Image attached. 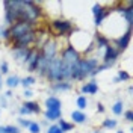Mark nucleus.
Returning a JSON list of instances; mask_svg holds the SVG:
<instances>
[{
    "instance_id": "nucleus-13",
    "label": "nucleus",
    "mask_w": 133,
    "mask_h": 133,
    "mask_svg": "<svg viewBox=\"0 0 133 133\" xmlns=\"http://www.w3.org/2000/svg\"><path fill=\"white\" fill-rule=\"evenodd\" d=\"M130 39H132V29H129V30H125L123 35H119V36H116L115 39H114V47H115L118 51H119V55L125 51V50L129 49V44H130Z\"/></svg>"
},
{
    "instance_id": "nucleus-43",
    "label": "nucleus",
    "mask_w": 133,
    "mask_h": 133,
    "mask_svg": "<svg viewBox=\"0 0 133 133\" xmlns=\"http://www.w3.org/2000/svg\"><path fill=\"white\" fill-rule=\"evenodd\" d=\"M92 133H101V132H98V130H95V132H92Z\"/></svg>"
},
{
    "instance_id": "nucleus-12",
    "label": "nucleus",
    "mask_w": 133,
    "mask_h": 133,
    "mask_svg": "<svg viewBox=\"0 0 133 133\" xmlns=\"http://www.w3.org/2000/svg\"><path fill=\"white\" fill-rule=\"evenodd\" d=\"M92 41H94V51L98 55V59H100L101 55H103V51H104V49L110 44V39H109L106 35H103L101 32H97L94 35Z\"/></svg>"
},
{
    "instance_id": "nucleus-4",
    "label": "nucleus",
    "mask_w": 133,
    "mask_h": 133,
    "mask_svg": "<svg viewBox=\"0 0 133 133\" xmlns=\"http://www.w3.org/2000/svg\"><path fill=\"white\" fill-rule=\"evenodd\" d=\"M59 56V42L55 38H47V41L39 47V62H38V68L36 73L39 77L45 76V70L49 64L55 58Z\"/></svg>"
},
{
    "instance_id": "nucleus-35",
    "label": "nucleus",
    "mask_w": 133,
    "mask_h": 133,
    "mask_svg": "<svg viewBox=\"0 0 133 133\" xmlns=\"http://www.w3.org/2000/svg\"><path fill=\"white\" fill-rule=\"evenodd\" d=\"M124 118H125V121H127V123H132V121H133V112L130 110V109L124 112Z\"/></svg>"
},
{
    "instance_id": "nucleus-15",
    "label": "nucleus",
    "mask_w": 133,
    "mask_h": 133,
    "mask_svg": "<svg viewBox=\"0 0 133 133\" xmlns=\"http://www.w3.org/2000/svg\"><path fill=\"white\" fill-rule=\"evenodd\" d=\"M80 92H82V95H94V94H97L98 92V83L95 82L94 79L89 80V82L83 83L82 86H80Z\"/></svg>"
},
{
    "instance_id": "nucleus-33",
    "label": "nucleus",
    "mask_w": 133,
    "mask_h": 133,
    "mask_svg": "<svg viewBox=\"0 0 133 133\" xmlns=\"http://www.w3.org/2000/svg\"><path fill=\"white\" fill-rule=\"evenodd\" d=\"M45 133H62V130H61L59 125L55 123V124H50L49 127H47V132Z\"/></svg>"
},
{
    "instance_id": "nucleus-42",
    "label": "nucleus",
    "mask_w": 133,
    "mask_h": 133,
    "mask_svg": "<svg viewBox=\"0 0 133 133\" xmlns=\"http://www.w3.org/2000/svg\"><path fill=\"white\" fill-rule=\"evenodd\" d=\"M116 133H124V132H123V130H118V132H116Z\"/></svg>"
},
{
    "instance_id": "nucleus-24",
    "label": "nucleus",
    "mask_w": 133,
    "mask_h": 133,
    "mask_svg": "<svg viewBox=\"0 0 133 133\" xmlns=\"http://www.w3.org/2000/svg\"><path fill=\"white\" fill-rule=\"evenodd\" d=\"M112 112H114V115L119 116L124 114V101L123 100H118L114 103V106H112Z\"/></svg>"
},
{
    "instance_id": "nucleus-41",
    "label": "nucleus",
    "mask_w": 133,
    "mask_h": 133,
    "mask_svg": "<svg viewBox=\"0 0 133 133\" xmlns=\"http://www.w3.org/2000/svg\"><path fill=\"white\" fill-rule=\"evenodd\" d=\"M2 85H3V79H2V74H0V88H2Z\"/></svg>"
},
{
    "instance_id": "nucleus-36",
    "label": "nucleus",
    "mask_w": 133,
    "mask_h": 133,
    "mask_svg": "<svg viewBox=\"0 0 133 133\" xmlns=\"http://www.w3.org/2000/svg\"><path fill=\"white\" fill-rule=\"evenodd\" d=\"M0 108L2 109L8 108V98H6L5 95H0Z\"/></svg>"
},
{
    "instance_id": "nucleus-9",
    "label": "nucleus",
    "mask_w": 133,
    "mask_h": 133,
    "mask_svg": "<svg viewBox=\"0 0 133 133\" xmlns=\"http://www.w3.org/2000/svg\"><path fill=\"white\" fill-rule=\"evenodd\" d=\"M114 11L124 20V23L129 27H132V24H133V2L132 0L130 2H125L124 5H119Z\"/></svg>"
},
{
    "instance_id": "nucleus-40",
    "label": "nucleus",
    "mask_w": 133,
    "mask_h": 133,
    "mask_svg": "<svg viewBox=\"0 0 133 133\" xmlns=\"http://www.w3.org/2000/svg\"><path fill=\"white\" fill-rule=\"evenodd\" d=\"M0 133H6V130H5V125H0Z\"/></svg>"
},
{
    "instance_id": "nucleus-23",
    "label": "nucleus",
    "mask_w": 133,
    "mask_h": 133,
    "mask_svg": "<svg viewBox=\"0 0 133 133\" xmlns=\"http://www.w3.org/2000/svg\"><path fill=\"white\" fill-rule=\"evenodd\" d=\"M56 124L59 125V129L62 130V133H65V132H71V130L74 129V124H73V123H70V121H66V119H64V118L58 119V123H56Z\"/></svg>"
},
{
    "instance_id": "nucleus-32",
    "label": "nucleus",
    "mask_w": 133,
    "mask_h": 133,
    "mask_svg": "<svg viewBox=\"0 0 133 133\" xmlns=\"http://www.w3.org/2000/svg\"><path fill=\"white\" fill-rule=\"evenodd\" d=\"M5 130H6V133H21V129L18 125H14V124L5 125Z\"/></svg>"
},
{
    "instance_id": "nucleus-26",
    "label": "nucleus",
    "mask_w": 133,
    "mask_h": 133,
    "mask_svg": "<svg viewBox=\"0 0 133 133\" xmlns=\"http://www.w3.org/2000/svg\"><path fill=\"white\" fill-rule=\"evenodd\" d=\"M76 104H77V110H85V109L88 108V104H89V101H88V98L85 97V95H79L77 97V100H76Z\"/></svg>"
},
{
    "instance_id": "nucleus-37",
    "label": "nucleus",
    "mask_w": 133,
    "mask_h": 133,
    "mask_svg": "<svg viewBox=\"0 0 133 133\" xmlns=\"http://www.w3.org/2000/svg\"><path fill=\"white\" fill-rule=\"evenodd\" d=\"M23 97H24V98H32L33 97V92H32V89H24V92H23Z\"/></svg>"
},
{
    "instance_id": "nucleus-1",
    "label": "nucleus",
    "mask_w": 133,
    "mask_h": 133,
    "mask_svg": "<svg viewBox=\"0 0 133 133\" xmlns=\"http://www.w3.org/2000/svg\"><path fill=\"white\" fill-rule=\"evenodd\" d=\"M5 26H12L17 21L36 23L42 18L44 11L41 5L33 0H5Z\"/></svg>"
},
{
    "instance_id": "nucleus-17",
    "label": "nucleus",
    "mask_w": 133,
    "mask_h": 133,
    "mask_svg": "<svg viewBox=\"0 0 133 133\" xmlns=\"http://www.w3.org/2000/svg\"><path fill=\"white\" fill-rule=\"evenodd\" d=\"M73 88V83L71 82H58V83H51L50 85V89L53 92H66Z\"/></svg>"
},
{
    "instance_id": "nucleus-5",
    "label": "nucleus",
    "mask_w": 133,
    "mask_h": 133,
    "mask_svg": "<svg viewBox=\"0 0 133 133\" xmlns=\"http://www.w3.org/2000/svg\"><path fill=\"white\" fill-rule=\"evenodd\" d=\"M36 23H29V21H17L12 26H9V42L15 41L17 38L26 35L27 32H32L36 29Z\"/></svg>"
},
{
    "instance_id": "nucleus-30",
    "label": "nucleus",
    "mask_w": 133,
    "mask_h": 133,
    "mask_svg": "<svg viewBox=\"0 0 133 133\" xmlns=\"http://www.w3.org/2000/svg\"><path fill=\"white\" fill-rule=\"evenodd\" d=\"M17 123H18V127H20V129H21V127H23V129H29V125H30L32 121H30V119H26L23 116H20V118L17 119Z\"/></svg>"
},
{
    "instance_id": "nucleus-2",
    "label": "nucleus",
    "mask_w": 133,
    "mask_h": 133,
    "mask_svg": "<svg viewBox=\"0 0 133 133\" xmlns=\"http://www.w3.org/2000/svg\"><path fill=\"white\" fill-rule=\"evenodd\" d=\"M98 65L100 59L97 56H82L76 64L71 65V82H82L86 77H91Z\"/></svg>"
},
{
    "instance_id": "nucleus-28",
    "label": "nucleus",
    "mask_w": 133,
    "mask_h": 133,
    "mask_svg": "<svg viewBox=\"0 0 133 133\" xmlns=\"http://www.w3.org/2000/svg\"><path fill=\"white\" fill-rule=\"evenodd\" d=\"M0 39L3 41H9V29L8 26H0Z\"/></svg>"
},
{
    "instance_id": "nucleus-3",
    "label": "nucleus",
    "mask_w": 133,
    "mask_h": 133,
    "mask_svg": "<svg viewBox=\"0 0 133 133\" xmlns=\"http://www.w3.org/2000/svg\"><path fill=\"white\" fill-rule=\"evenodd\" d=\"M44 79H47L50 85L58 82H71V65H66L58 56L49 64Z\"/></svg>"
},
{
    "instance_id": "nucleus-14",
    "label": "nucleus",
    "mask_w": 133,
    "mask_h": 133,
    "mask_svg": "<svg viewBox=\"0 0 133 133\" xmlns=\"http://www.w3.org/2000/svg\"><path fill=\"white\" fill-rule=\"evenodd\" d=\"M38 62H39V49L36 47H32L29 50V55L24 61V65L27 68L29 73H35L36 68H38Z\"/></svg>"
},
{
    "instance_id": "nucleus-25",
    "label": "nucleus",
    "mask_w": 133,
    "mask_h": 133,
    "mask_svg": "<svg viewBox=\"0 0 133 133\" xmlns=\"http://www.w3.org/2000/svg\"><path fill=\"white\" fill-rule=\"evenodd\" d=\"M35 82H36V79H35L33 76H27L24 79H20V86H23L24 89H30V86H32Z\"/></svg>"
},
{
    "instance_id": "nucleus-20",
    "label": "nucleus",
    "mask_w": 133,
    "mask_h": 133,
    "mask_svg": "<svg viewBox=\"0 0 133 133\" xmlns=\"http://www.w3.org/2000/svg\"><path fill=\"white\" fill-rule=\"evenodd\" d=\"M21 106H23L24 109H27V110L30 112V115H33V114H41V108H39V104H38L36 101L27 100V101H24Z\"/></svg>"
},
{
    "instance_id": "nucleus-34",
    "label": "nucleus",
    "mask_w": 133,
    "mask_h": 133,
    "mask_svg": "<svg viewBox=\"0 0 133 133\" xmlns=\"http://www.w3.org/2000/svg\"><path fill=\"white\" fill-rule=\"evenodd\" d=\"M9 73V65L6 61H3V62H0V74H8Z\"/></svg>"
},
{
    "instance_id": "nucleus-11",
    "label": "nucleus",
    "mask_w": 133,
    "mask_h": 133,
    "mask_svg": "<svg viewBox=\"0 0 133 133\" xmlns=\"http://www.w3.org/2000/svg\"><path fill=\"white\" fill-rule=\"evenodd\" d=\"M114 12V9H109V8H104L103 5L100 3H95L92 6V15H94V24L100 27L103 24V21L106 20V17H109L110 14Z\"/></svg>"
},
{
    "instance_id": "nucleus-6",
    "label": "nucleus",
    "mask_w": 133,
    "mask_h": 133,
    "mask_svg": "<svg viewBox=\"0 0 133 133\" xmlns=\"http://www.w3.org/2000/svg\"><path fill=\"white\" fill-rule=\"evenodd\" d=\"M50 27L55 33L56 38H62V36H68L70 33H73L74 30V26L70 20H65V18H56L50 23Z\"/></svg>"
},
{
    "instance_id": "nucleus-10",
    "label": "nucleus",
    "mask_w": 133,
    "mask_h": 133,
    "mask_svg": "<svg viewBox=\"0 0 133 133\" xmlns=\"http://www.w3.org/2000/svg\"><path fill=\"white\" fill-rule=\"evenodd\" d=\"M59 58L62 59L66 65H73V64H76L79 59L82 58V55H80V51H77L73 45H70V44H68L66 47H64V49L61 50Z\"/></svg>"
},
{
    "instance_id": "nucleus-27",
    "label": "nucleus",
    "mask_w": 133,
    "mask_h": 133,
    "mask_svg": "<svg viewBox=\"0 0 133 133\" xmlns=\"http://www.w3.org/2000/svg\"><path fill=\"white\" fill-rule=\"evenodd\" d=\"M103 129H108V130H112V129H115L116 125H118V121L116 119H110V118H106V119H103Z\"/></svg>"
},
{
    "instance_id": "nucleus-39",
    "label": "nucleus",
    "mask_w": 133,
    "mask_h": 133,
    "mask_svg": "<svg viewBox=\"0 0 133 133\" xmlns=\"http://www.w3.org/2000/svg\"><path fill=\"white\" fill-rule=\"evenodd\" d=\"M3 95H5V97H6V98H11V97H12V91H11V89H8V91L5 92V94H3Z\"/></svg>"
},
{
    "instance_id": "nucleus-18",
    "label": "nucleus",
    "mask_w": 133,
    "mask_h": 133,
    "mask_svg": "<svg viewBox=\"0 0 133 133\" xmlns=\"http://www.w3.org/2000/svg\"><path fill=\"white\" fill-rule=\"evenodd\" d=\"M29 50L30 49H15V50H12V56L15 59V62L24 64L26 58H27V55H29Z\"/></svg>"
},
{
    "instance_id": "nucleus-16",
    "label": "nucleus",
    "mask_w": 133,
    "mask_h": 133,
    "mask_svg": "<svg viewBox=\"0 0 133 133\" xmlns=\"http://www.w3.org/2000/svg\"><path fill=\"white\" fill-rule=\"evenodd\" d=\"M44 104H45V110H62V101L56 95H49Z\"/></svg>"
},
{
    "instance_id": "nucleus-21",
    "label": "nucleus",
    "mask_w": 133,
    "mask_h": 133,
    "mask_svg": "<svg viewBox=\"0 0 133 133\" xmlns=\"http://www.w3.org/2000/svg\"><path fill=\"white\" fill-rule=\"evenodd\" d=\"M44 116H45V121L55 123V121H58V119L62 118V110H45Z\"/></svg>"
},
{
    "instance_id": "nucleus-7",
    "label": "nucleus",
    "mask_w": 133,
    "mask_h": 133,
    "mask_svg": "<svg viewBox=\"0 0 133 133\" xmlns=\"http://www.w3.org/2000/svg\"><path fill=\"white\" fill-rule=\"evenodd\" d=\"M36 39H38V29H35L32 32H27L26 35L17 38L15 41L11 42V45H12V50H15V49H32V45L36 44Z\"/></svg>"
},
{
    "instance_id": "nucleus-19",
    "label": "nucleus",
    "mask_w": 133,
    "mask_h": 133,
    "mask_svg": "<svg viewBox=\"0 0 133 133\" xmlns=\"http://www.w3.org/2000/svg\"><path fill=\"white\" fill-rule=\"evenodd\" d=\"M71 119H73V124H85L88 121V116L82 110H73L71 112Z\"/></svg>"
},
{
    "instance_id": "nucleus-29",
    "label": "nucleus",
    "mask_w": 133,
    "mask_h": 133,
    "mask_svg": "<svg viewBox=\"0 0 133 133\" xmlns=\"http://www.w3.org/2000/svg\"><path fill=\"white\" fill-rule=\"evenodd\" d=\"M116 79H118L119 82H129V80H130V74H129L127 71H124V70H119Z\"/></svg>"
},
{
    "instance_id": "nucleus-31",
    "label": "nucleus",
    "mask_w": 133,
    "mask_h": 133,
    "mask_svg": "<svg viewBox=\"0 0 133 133\" xmlns=\"http://www.w3.org/2000/svg\"><path fill=\"white\" fill-rule=\"evenodd\" d=\"M30 133H41V125H39V123H30V125H29V129H27Z\"/></svg>"
},
{
    "instance_id": "nucleus-38",
    "label": "nucleus",
    "mask_w": 133,
    "mask_h": 133,
    "mask_svg": "<svg viewBox=\"0 0 133 133\" xmlns=\"http://www.w3.org/2000/svg\"><path fill=\"white\" fill-rule=\"evenodd\" d=\"M97 112H98V114H103V112H104V106H103V103H98V104H97Z\"/></svg>"
},
{
    "instance_id": "nucleus-22",
    "label": "nucleus",
    "mask_w": 133,
    "mask_h": 133,
    "mask_svg": "<svg viewBox=\"0 0 133 133\" xmlns=\"http://www.w3.org/2000/svg\"><path fill=\"white\" fill-rule=\"evenodd\" d=\"M5 83H6V86H8L9 89L12 91V89H15L17 86H20V77L15 74H11L6 77V80H5Z\"/></svg>"
},
{
    "instance_id": "nucleus-8",
    "label": "nucleus",
    "mask_w": 133,
    "mask_h": 133,
    "mask_svg": "<svg viewBox=\"0 0 133 133\" xmlns=\"http://www.w3.org/2000/svg\"><path fill=\"white\" fill-rule=\"evenodd\" d=\"M118 58H119V51L112 45V44H109L108 47L104 49V51H103V55H101V58H100V64H104L106 66H109V68H112V66L116 64V61H118Z\"/></svg>"
}]
</instances>
